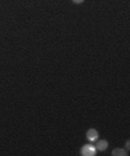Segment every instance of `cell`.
<instances>
[{"label": "cell", "instance_id": "5b68a950", "mask_svg": "<svg viewBox=\"0 0 130 156\" xmlns=\"http://www.w3.org/2000/svg\"><path fill=\"white\" fill-rule=\"evenodd\" d=\"M85 1V0H72V2L74 4H81Z\"/></svg>", "mask_w": 130, "mask_h": 156}, {"label": "cell", "instance_id": "277c9868", "mask_svg": "<svg viewBox=\"0 0 130 156\" xmlns=\"http://www.w3.org/2000/svg\"><path fill=\"white\" fill-rule=\"evenodd\" d=\"M112 154L114 156H126L127 155V152L123 150V149H119V148H116L114 149L113 151H112Z\"/></svg>", "mask_w": 130, "mask_h": 156}, {"label": "cell", "instance_id": "3957f363", "mask_svg": "<svg viewBox=\"0 0 130 156\" xmlns=\"http://www.w3.org/2000/svg\"><path fill=\"white\" fill-rule=\"evenodd\" d=\"M95 148H96L97 151H104L108 148V141L105 140H99L98 142H97Z\"/></svg>", "mask_w": 130, "mask_h": 156}, {"label": "cell", "instance_id": "7a4b0ae2", "mask_svg": "<svg viewBox=\"0 0 130 156\" xmlns=\"http://www.w3.org/2000/svg\"><path fill=\"white\" fill-rule=\"evenodd\" d=\"M86 137L89 141L94 142L99 139V133L95 129H90L86 133Z\"/></svg>", "mask_w": 130, "mask_h": 156}, {"label": "cell", "instance_id": "6da1fadb", "mask_svg": "<svg viewBox=\"0 0 130 156\" xmlns=\"http://www.w3.org/2000/svg\"><path fill=\"white\" fill-rule=\"evenodd\" d=\"M96 151L97 150L92 144H85L80 150V153L83 156H94Z\"/></svg>", "mask_w": 130, "mask_h": 156}]
</instances>
